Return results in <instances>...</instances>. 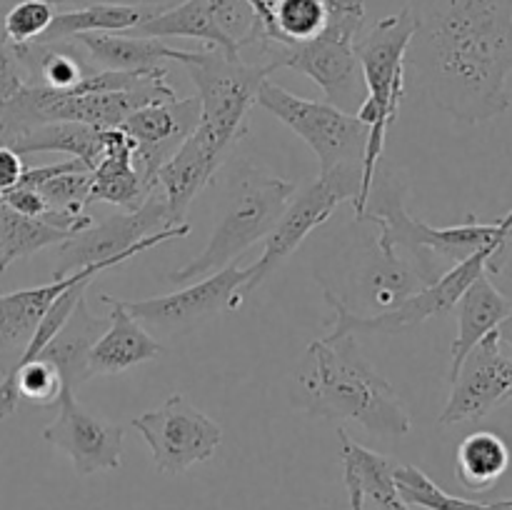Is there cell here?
I'll list each match as a JSON object with an SVG mask.
<instances>
[{"label":"cell","instance_id":"20","mask_svg":"<svg viewBox=\"0 0 512 510\" xmlns=\"http://www.w3.org/2000/svg\"><path fill=\"white\" fill-rule=\"evenodd\" d=\"M135 143L120 128L105 130V150L90 170L88 205L113 203L123 210H138L148 198L150 183L133 160Z\"/></svg>","mask_w":512,"mask_h":510},{"label":"cell","instance_id":"37","mask_svg":"<svg viewBox=\"0 0 512 510\" xmlns=\"http://www.w3.org/2000/svg\"><path fill=\"white\" fill-rule=\"evenodd\" d=\"M23 170H25L23 155L15 153V150L8 148V145H0V193L13 188V185H18Z\"/></svg>","mask_w":512,"mask_h":510},{"label":"cell","instance_id":"25","mask_svg":"<svg viewBox=\"0 0 512 510\" xmlns=\"http://www.w3.org/2000/svg\"><path fill=\"white\" fill-rule=\"evenodd\" d=\"M173 5V3H170ZM160 3H88L75 5V8L58 10L53 23L48 25L40 43L50 40L78 38L85 33H125V30L138 28L143 20L163 10Z\"/></svg>","mask_w":512,"mask_h":510},{"label":"cell","instance_id":"13","mask_svg":"<svg viewBox=\"0 0 512 510\" xmlns=\"http://www.w3.org/2000/svg\"><path fill=\"white\" fill-rule=\"evenodd\" d=\"M245 278H248V268L230 263L228 268L193 280L175 293L145 300H123V303L145 328L165 335L188 333L203 320L228 308H238V290Z\"/></svg>","mask_w":512,"mask_h":510},{"label":"cell","instance_id":"11","mask_svg":"<svg viewBox=\"0 0 512 510\" xmlns=\"http://www.w3.org/2000/svg\"><path fill=\"white\" fill-rule=\"evenodd\" d=\"M255 103L308 143L318 158L320 173H328L338 165L363 168L370 128L355 113H345L330 103L300 98L270 78L260 83Z\"/></svg>","mask_w":512,"mask_h":510},{"label":"cell","instance_id":"5","mask_svg":"<svg viewBox=\"0 0 512 510\" xmlns=\"http://www.w3.org/2000/svg\"><path fill=\"white\" fill-rule=\"evenodd\" d=\"M295 193L298 185L290 180L275 178L253 165L240 163L230 178L228 205L218 228L213 230L205 248L193 260L173 270L168 278L175 285L193 283L228 268L230 263H238L245 250L253 248L258 240H265V235L275 228Z\"/></svg>","mask_w":512,"mask_h":510},{"label":"cell","instance_id":"28","mask_svg":"<svg viewBox=\"0 0 512 510\" xmlns=\"http://www.w3.org/2000/svg\"><path fill=\"white\" fill-rule=\"evenodd\" d=\"M510 468V448L493 430H475L465 435L455 453V473L463 488L485 493L495 488Z\"/></svg>","mask_w":512,"mask_h":510},{"label":"cell","instance_id":"38","mask_svg":"<svg viewBox=\"0 0 512 510\" xmlns=\"http://www.w3.org/2000/svg\"><path fill=\"white\" fill-rule=\"evenodd\" d=\"M13 3V0H10ZM53 5H88V3H160L170 5L173 0H50Z\"/></svg>","mask_w":512,"mask_h":510},{"label":"cell","instance_id":"36","mask_svg":"<svg viewBox=\"0 0 512 510\" xmlns=\"http://www.w3.org/2000/svg\"><path fill=\"white\" fill-rule=\"evenodd\" d=\"M5 198V203L10 205L18 213L28 215V218H45V213H50L48 203L43 200V195L33 188H25V185H13V188L3 190L0 193Z\"/></svg>","mask_w":512,"mask_h":510},{"label":"cell","instance_id":"35","mask_svg":"<svg viewBox=\"0 0 512 510\" xmlns=\"http://www.w3.org/2000/svg\"><path fill=\"white\" fill-rule=\"evenodd\" d=\"M28 85L25 78V70L20 68V63L15 60L13 50L5 43V38H0V123H3V115L8 110V105L13 103L15 95Z\"/></svg>","mask_w":512,"mask_h":510},{"label":"cell","instance_id":"41","mask_svg":"<svg viewBox=\"0 0 512 510\" xmlns=\"http://www.w3.org/2000/svg\"><path fill=\"white\" fill-rule=\"evenodd\" d=\"M503 220H505V225H510V230H512V210H510V213H508V215H505V218H503Z\"/></svg>","mask_w":512,"mask_h":510},{"label":"cell","instance_id":"3","mask_svg":"<svg viewBox=\"0 0 512 510\" xmlns=\"http://www.w3.org/2000/svg\"><path fill=\"white\" fill-rule=\"evenodd\" d=\"M405 188L403 180L385 165H378L365 200L363 213L358 215L360 223H375L378 228V250L383 255H400L410 263L420 283L430 285L473 255L493 250V253L508 255L512 230L505 220L483 223L475 215L460 225L435 228L413 218L405 210Z\"/></svg>","mask_w":512,"mask_h":510},{"label":"cell","instance_id":"22","mask_svg":"<svg viewBox=\"0 0 512 510\" xmlns=\"http://www.w3.org/2000/svg\"><path fill=\"white\" fill-rule=\"evenodd\" d=\"M458 310V335L450 348V373L453 380L463 365L465 355L480 343L488 333L498 330L512 310V300L505 298L490 280V273H480L473 283L468 285L460 300L455 303Z\"/></svg>","mask_w":512,"mask_h":510},{"label":"cell","instance_id":"26","mask_svg":"<svg viewBox=\"0 0 512 510\" xmlns=\"http://www.w3.org/2000/svg\"><path fill=\"white\" fill-rule=\"evenodd\" d=\"M130 35H143V38H190L203 43V48L223 50V53L240 58L233 40L218 28L213 13L208 8V0H178L173 5H165L155 15L133 30H125Z\"/></svg>","mask_w":512,"mask_h":510},{"label":"cell","instance_id":"6","mask_svg":"<svg viewBox=\"0 0 512 510\" xmlns=\"http://www.w3.org/2000/svg\"><path fill=\"white\" fill-rule=\"evenodd\" d=\"M330 18L323 33L305 43H268L258 55V65L275 73L280 68L303 73L323 90L325 103L358 113L365 100V78L353 40L363 30L365 0H328Z\"/></svg>","mask_w":512,"mask_h":510},{"label":"cell","instance_id":"14","mask_svg":"<svg viewBox=\"0 0 512 510\" xmlns=\"http://www.w3.org/2000/svg\"><path fill=\"white\" fill-rule=\"evenodd\" d=\"M453 390L440 413L443 428L458 423H475L512 400V358L503 353L498 330L485 335L450 380Z\"/></svg>","mask_w":512,"mask_h":510},{"label":"cell","instance_id":"40","mask_svg":"<svg viewBox=\"0 0 512 510\" xmlns=\"http://www.w3.org/2000/svg\"><path fill=\"white\" fill-rule=\"evenodd\" d=\"M8 5H10V0H0V38H3V15H5V10H8Z\"/></svg>","mask_w":512,"mask_h":510},{"label":"cell","instance_id":"12","mask_svg":"<svg viewBox=\"0 0 512 510\" xmlns=\"http://www.w3.org/2000/svg\"><path fill=\"white\" fill-rule=\"evenodd\" d=\"M135 430L148 443L160 473L180 475L213 458L223 440V428L200 413L185 395H170L160 408L133 418Z\"/></svg>","mask_w":512,"mask_h":510},{"label":"cell","instance_id":"27","mask_svg":"<svg viewBox=\"0 0 512 510\" xmlns=\"http://www.w3.org/2000/svg\"><path fill=\"white\" fill-rule=\"evenodd\" d=\"M10 148L20 155L33 153H65L68 158H78L90 170L100 160L105 150V130L93 125L70 123V120H55V123H40L25 135H20Z\"/></svg>","mask_w":512,"mask_h":510},{"label":"cell","instance_id":"30","mask_svg":"<svg viewBox=\"0 0 512 510\" xmlns=\"http://www.w3.org/2000/svg\"><path fill=\"white\" fill-rule=\"evenodd\" d=\"M70 235L73 233L55 228L48 220L18 213L0 195V273H5L15 260L28 258L50 245L65 243Z\"/></svg>","mask_w":512,"mask_h":510},{"label":"cell","instance_id":"23","mask_svg":"<svg viewBox=\"0 0 512 510\" xmlns=\"http://www.w3.org/2000/svg\"><path fill=\"white\" fill-rule=\"evenodd\" d=\"M110 268H113L110 263L88 265V268H80L78 273L68 275V278H53L50 283L38 285V288H23L0 295V355L10 353V350H18L20 353V350L25 348V343L30 340V335L35 333V328H38L45 310H48L50 305H53V300L58 298L65 288H70L80 275H85L88 270L103 273V270Z\"/></svg>","mask_w":512,"mask_h":510},{"label":"cell","instance_id":"39","mask_svg":"<svg viewBox=\"0 0 512 510\" xmlns=\"http://www.w3.org/2000/svg\"><path fill=\"white\" fill-rule=\"evenodd\" d=\"M498 338H500V343L510 345V348H512V310H510L508 318H505L503 323L498 325Z\"/></svg>","mask_w":512,"mask_h":510},{"label":"cell","instance_id":"4","mask_svg":"<svg viewBox=\"0 0 512 510\" xmlns=\"http://www.w3.org/2000/svg\"><path fill=\"white\" fill-rule=\"evenodd\" d=\"M413 30V15L408 8H403L378 20L373 28L360 30L358 38L353 40V50L358 55L365 78V90H368L355 115L370 128L363 158V178H360V190L353 200L355 218L363 213L365 200L373 188L375 170L383 158L388 130L398 118L400 100L405 95V75H408L405 73V55H408Z\"/></svg>","mask_w":512,"mask_h":510},{"label":"cell","instance_id":"19","mask_svg":"<svg viewBox=\"0 0 512 510\" xmlns=\"http://www.w3.org/2000/svg\"><path fill=\"white\" fill-rule=\"evenodd\" d=\"M100 300L110 305V315L108 328L90 350V375L125 373L163 353L160 340L148 333V328L125 308L123 300H115L110 295H100Z\"/></svg>","mask_w":512,"mask_h":510},{"label":"cell","instance_id":"15","mask_svg":"<svg viewBox=\"0 0 512 510\" xmlns=\"http://www.w3.org/2000/svg\"><path fill=\"white\" fill-rule=\"evenodd\" d=\"M58 418L43 430V440L63 450L78 475H95L120 468L123 460L125 428L110 420L98 418L80 405L78 395L70 388H60Z\"/></svg>","mask_w":512,"mask_h":510},{"label":"cell","instance_id":"31","mask_svg":"<svg viewBox=\"0 0 512 510\" xmlns=\"http://www.w3.org/2000/svg\"><path fill=\"white\" fill-rule=\"evenodd\" d=\"M395 483H398L403 503L415 505L423 510H512V498L493 500V503H480V500L458 498L448 490L440 488L428 473H423L415 465H400L395 470Z\"/></svg>","mask_w":512,"mask_h":510},{"label":"cell","instance_id":"2","mask_svg":"<svg viewBox=\"0 0 512 510\" xmlns=\"http://www.w3.org/2000/svg\"><path fill=\"white\" fill-rule=\"evenodd\" d=\"M293 408L328 420H355L380 438H403L413 418L393 385L363 358L355 335L308 345L290 378Z\"/></svg>","mask_w":512,"mask_h":510},{"label":"cell","instance_id":"32","mask_svg":"<svg viewBox=\"0 0 512 510\" xmlns=\"http://www.w3.org/2000/svg\"><path fill=\"white\" fill-rule=\"evenodd\" d=\"M58 5L50 0H13L3 15V38L8 45L35 43L53 23Z\"/></svg>","mask_w":512,"mask_h":510},{"label":"cell","instance_id":"33","mask_svg":"<svg viewBox=\"0 0 512 510\" xmlns=\"http://www.w3.org/2000/svg\"><path fill=\"white\" fill-rule=\"evenodd\" d=\"M208 8L218 28L233 40L238 50L258 40L263 33L255 0H208Z\"/></svg>","mask_w":512,"mask_h":510},{"label":"cell","instance_id":"1","mask_svg":"<svg viewBox=\"0 0 512 510\" xmlns=\"http://www.w3.org/2000/svg\"><path fill=\"white\" fill-rule=\"evenodd\" d=\"M413 38L405 55L420 93L458 123L510 110L512 0H408Z\"/></svg>","mask_w":512,"mask_h":510},{"label":"cell","instance_id":"34","mask_svg":"<svg viewBox=\"0 0 512 510\" xmlns=\"http://www.w3.org/2000/svg\"><path fill=\"white\" fill-rule=\"evenodd\" d=\"M38 190L50 210H80L88 208L90 170H68L43 183Z\"/></svg>","mask_w":512,"mask_h":510},{"label":"cell","instance_id":"18","mask_svg":"<svg viewBox=\"0 0 512 510\" xmlns=\"http://www.w3.org/2000/svg\"><path fill=\"white\" fill-rule=\"evenodd\" d=\"M340 440V460H343V483L348 490L350 510H363L365 500L378 510H410L400 498L398 483H395V470L398 463L393 458L365 445L355 443L343 425H338Z\"/></svg>","mask_w":512,"mask_h":510},{"label":"cell","instance_id":"9","mask_svg":"<svg viewBox=\"0 0 512 510\" xmlns=\"http://www.w3.org/2000/svg\"><path fill=\"white\" fill-rule=\"evenodd\" d=\"M505 263H508V255L485 250V253L473 255L465 263L450 268L435 283L423 285L418 293L405 298L398 308L383 310V313L375 315L353 313L338 293L325 288V303L335 310V320L330 323L333 328H330L325 338H343V335H398L405 333V330L418 328V325L435 318V315H445L455 310L460 295L468 290V285L480 273L498 275L503 273Z\"/></svg>","mask_w":512,"mask_h":510},{"label":"cell","instance_id":"16","mask_svg":"<svg viewBox=\"0 0 512 510\" xmlns=\"http://www.w3.org/2000/svg\"><path fill=\"white\" fill-rule=\"evenodd\" d=\"M200 103L195 98H173L163 103L145 105L125 118L120 125L125 135L135 143L133 160L145 178L153 183L160 165L180 148L185 138L198 128Z\"/></svg>","mask_w":512,"mask_h":510},{"label":"cell","instance_id":"10","mask_svg":"<svg viewBox=\"0 0 512 510\" xmlns=\"http://www.w3.org/2000/svg\"><path fill=\"white\" fill-rule=\"evenodd\" d=\"M360 178H363L360 165H338L328 173H320L318 180L305 185L290 198L275 228L265 235L263 255L253 265H248V278L238 290V308L245 295L253 293L268 275H273L303 245V240L340 208V203L355 200Z\"/></svg>","mask_w":512,"mask_h":510},{"label":"cell","instance_id":"21","mask_svg":"<svg viewBox=\"0 0 512 510\" xmlns=\"http://www.w3.org/2000/svg\"><path fill=\"white\" fill-rule=\"evenodd\" d=\"M105 328H108V318H95L83 295L70 310L65 323L60 325L58 333L53 335V340L35 358L53 365L65 388L78 393L80 385L93 378L90 375V350H93L95 340L105 333Z\"/></svg>","mask_w":512,"mask_h":510},{"label":"cell","instance_id":"24","mask_svg":"<svg viewBox=\"0 0 512 510\" xmlns=\"http://www.w3.org/2000/svg\"><path fill=\"white\" fill-rule=\"evenodd\" d=\"M80 45L98 70H160L168 63H185L190 50L170 48L158 38L130 33H85Z\"/></svg>","mask_w":512,"mask_h":510},{"label":"cell","instance_id":"29","mask_svg":"<svg viewBox=\"0 0 512 510\" xmlns=\"http://www.w3.org/2000/svg\"><path fill=\"white\" fill-rule=\"evenodd\" d=\"M358 288L368 308L383 313V310L398 308L405 298L418 293L423 283L408 260L400 255H383L375 245V253L363 263Z\"/></svg>","mask_w":512,"mask_h":510},{"label":"cell","instance_id":"7","mask_svg":"<svg viewBox=\"0 0 512 510\" xmlns=\"http://www.w3.org/2000/svg\"><path fill=\"white\" fill-rule=\"evenodd\" d=\"M180 65L198 90L200 120L195 130L228 153L230 145L248 133V113L258 98L260 83L273 70L213 48L190 50L188 60Z\"/></svg>","mask_w":512,"mask_h":510},{"label":"cell","instance_id":"8","mask_svg":"<svg viewBox=\"0 0 512 510\" xmlns=\"http://www.w3.org/2000/svg\"><path fill=\"white\" fill-rule=\"evenodd\" d=\"M188 233L190 225H173L163 195L150 188L148 198L138 210H123L98 223L93 220L88 228L78 230L65 243H60L58 268L53 278H68L80 268L100 263L118 268L135 255L158 248L168 240L185 238Z\"/></svg>","mask_w":512,"mask_h":510},{"label":"cell","instance_id":"17","mask_svg":"<svg viewBox=\"0 0 512 510\" xmlns=\"http://www.w3.org/2000/svg\"><path fill=\"white\" fill-rule=\"evenodd\" d=\"M223 160V150L215 148L208 138L193 130L180 143V148L160 165V170L155 173L153 188L163 195L173 225L185 223L188 208L203 193L205 185L215 178Z\"/></svg>","mask_w":512,"mask_h":510}]
</instances>
